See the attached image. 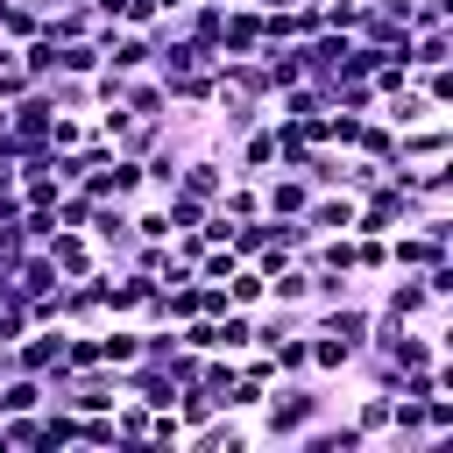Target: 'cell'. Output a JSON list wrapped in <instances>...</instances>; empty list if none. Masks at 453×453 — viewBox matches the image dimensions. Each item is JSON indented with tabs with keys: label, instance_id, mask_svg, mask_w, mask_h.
Here are the masks:
<instances>
[{
	"label": "cell",
	"instance_id": "cell-17",
	"mask_svg": "<svg viewBox=\"0 0 453 453\" xmlns=\"http://www.w3.org/2000/svg\"><path fill=\"white\" fill-rule=\"evenodd\" d=\"M354 432H361L368 446L389 432V389H361V403H354Z\"/></svg>",
	"mask_w": 453,
	"mask_h": 453
},
{
	"label": "cell",
	"instance_id": "cell-29",
	"mask_svg": "<svg viewBox=\"0 0 453 453\" xmlns=\"http://www.w3.org/2000/svg\"><path fill=\"white\" fill-rule=\"evenodd\" d=\"M156 7H163V21H170V14H177V7H184V0H156Z\"/></svg>",
	"mask_w": 453,
	"mask_h": 453
},
{
	"label": "cell",
	"instance_id": "cell-14",
	"mask_svg": "<svg viewBox=\"0 0 453 453\" xmlns=\"http://www.w3.org/2000/svg\"><path fill=\"white\" fill-rule=\"evenodd\" d=\"M226 304H234V311H262V304H269V276H262L255 262H241V269L226 276Z\"/></svg>",
	"mask_w": 453,
	"mask_h": 453
},
{
	"label": "cell",
	"instance_id": "cell-8",
	"mask_svg": "<svg viewBox=\"0 0 453 453\" xmlns=\"http://www.w3.org/2000/svg\"><path fill=\"white\" fill-rule=\"evenodd\" d=\"M163 92H170V113H212V92H219V78H212V64H198V71H177V78H163Z\"/></svg>",
	"mask_w": 453,
	"mask_h": 453
},
{
	"label": "cell",
	"instance_id": "cell-15",
	"mask_svg": "<svg viewBox=\"0 0 453 453\" xmlns=\"http://www.w3.org/2000/svg\"><path fill=\"white\" fill-rule=\"evenodd\" d=\"M269 304H311V269L290 255L283 269H269Z\"/></svg>",
	"mask_w": 453,
	"mask_h": 453
},
{
	"label": "cell",
	"instance_id": "cell-21",
	"mask_svg": "<svg viewBox=\"0 0 453 453\" xmlns=\"http://www.w3.org/2000/svg\"><path fill=\"white\" fill-rule=\"evenodd\" d=\"M120 99H127V71L99 64V71H92V106H120Z\"/></svg>",
	"mask_w": 453,
	"mask_h": 453
},
{
	"label": "cell",
	"instance_id": "cell-28",
	"mask_svg": "<svg viewBox=\"0 0 453 453\" xmlns=\"http://www.w3.org/2000/svg\"><path fill=\"white\" fill-rule=\"evenodd\" d=\"M64 7H85V0H42V14H64Z\"/></svg>",
	"mask_w": 453,
	"mask_h": 453
},
{
	"label": "cell",
	"instance_id": "cell-19",
	"mask_svg": "<svg viewBox=\"0 0 453 453\" xmlns=\"http://www.w3.org/2000/svg\"><path fill=\"white\" fill-rule=\"evenodd\" d=\"M347 361H354V347H347V340H333V333H319V326H311V375H340V368H347Z\"/></svg>",
	"mask_w": 453,
	"mask_h": 453
},
{
	"label": "cell",
	"instance_id": "cell-3",
	"mask_svg": "<svg viewBox=\"0 0 453 453\" xmlns=\"http://www.w3.org/2000/svg\"><path fill=\"white\" fill-rule=\"evenodd\" d=\"M42 255L57 262V276H64V283H78V276H92V269H99V241H92L85 226H57V234L42 241Z\"/></svg>",
	"mask_w": 453,
	"mask_h": 453
},
{
	"label": "cell",
	"instance_id": "cell-4",
	"mask_svg": "<svg viewBox=\"0 0 453 453\" xmlns=\"http://www.w3.org/2000/svg\"><path fill=\"white\" fill-rule=\"evenodd\" d=\"M262 35H269L262 7H248V0H226V14H219V57H255V50H262Z\"/></svg>",
	"mask_w": 453,
	"mask_h": 453
},
{
	"label": "cell",
	"instance_id": "cell-20",
	"mask_svg": "<svg viewBox=\"0 0 453 453\" xmlns=\"http://www.w3.org/2000/svg\"><path fill=\"white\" fill-rule=\"evenodd\" d=\"M134 241H170V219H163V198H134Z\"/></svg>",
	"mask_w": 453,
	"mask_h": 453
},
{
	"label": "cell",
	"instance_id": "cell-26",
	"mask_svg": "<svg viewBox=\"0 0 453 453\" xmlns=\"http://www.w3.org/2000/svg\"><path fill=\"white\" fill-rule=\"evenodd\" d=\"M361 7H368V0H319V21H326V28H354Z\"/></svg>",
	"mask_w": 453,
	"mask_h": 453
},
{
	"label": "cell",
	"instance_id": "cell-7",
	"mask_svg": "<svg viewBox=\"0 0 453 453\" xmlns=\"http://www.w3.org/2000/svg\"><path fill=\"white\" fill-rule=\"evenodd\" d=\"M226 163H234V177H255V184H262L269 170H283V163H276V127H269V120H255V127L234 142V156H226Z\"/></svg>",
	"mask_w": 453,
	"mask_h": 453
},
{
	"label": "cell",
	"instance_id": "cell-30",
	"mask_svg": "<svg viewBox=\"0 0 453 453\" xmlns=\"http://www.w3.org/2000/svg\"><path fill=\"white\" fill-rule=\"evenodd\" d=\"M0 134H7V113H0Z\"/></svg>",
	"mask_w": 453,
	"mask_h": 453
},
{
	"label": "cell",
	"instance_id": "cell-11",
	"mask_svg": "<svg viewBox=\"0 0 453 453\" xmlns=\"http://www.w3.org/2000/svg\"><path fill=\"white\" fill-rule=\"evenodd\" d=\"M99 361H106V368L142 361V319H106V326H99Z\"/></svg>",
	"mask_w": 453,
	"mask_h": 453
},
{
	"label": "cell",
	"instance_id": "cell-27",
	"mask_svg": "<svg viewBox=\"0 0 453 453\" xmlns=\"http://www.w3.org/2000/svg\"><path fill=\"white\" fill-rule=\"evenodd\" d=\"M7 191H14V163L0 156V198H7Z\"/></svg>",
	"mask_w": 453,
	"mask_h": 453
},
{
	"label": "cell",
	"instance_id": "cell-22",
	"mask_svg": "<svg viewBox=\"0 0 453 453\" xmlns=\"http://www.w3.org/2000/svg\"><path fill=\"white\" fill-rule=\"evenodd\" d=\"M453 21V0H403V28H439Z\"/></svg>",
	"mask_w": 453,
	"mask_h": 453
},
{
	"label": "cell",
	"instance_id": "cell-1",
	"mask_svg": "<svg viewBox=\"0 0 453 453\" xmlns=\"http://www.w3.org/2000/svg\"><path fill=\"white\" fill-rule=\"evenodd\" d=\"M311 418H326V396H319V375H276L269 389H262V403H255V425H262V439H297Z\"/></svg>",
	"mask_w": 453,
	"mask_h": 453
},
{
	"label": "cell",
	"instance_id": "cell-23",
	"mask_svg": "<svg viewBox=\"0 0 453 453\" xmlns=\"http://www.w3.org/2000/svg\"><path fill=\"white\" fill-rule=\"evenodd\" d=\"M85 142V113H50V149H78Z\"/></svg>",
	"mask_w": 453,
	"mask_h": 453
},
{
	"label": "cell",
	"instance_id": "cell-18",
	"mask_svg": "<svg viewBox=\"0 0 453 453\" xmlns=\"http://www.w3.org/2000/svg\"><path fill=\"white\" fill-rule=\"evenodd\" d=\"M149 418H156V411H149L142 396H120V403H113V432H120V446H149Z\"/></svg>",
	"mask_w": 453,
	"mask_h": 453
},
{
	"label": "cell",
	"instance_id": "cell-12",
	"mask_svg": "<svg viewBox=\"0 0 453 453\" xmlns=\"http://www.w3.org/2000/svg\"><path fill=\"white\" fill-rule=\"evenodd\" d=\"M375 113H382L389 127H418V120H432L439 106H432L418 85H396V92H382V99H375Z\"/></svg>",
	"mask_w": 453,
	"mask_h": 453
},
{
	"label": "cell",
	"instance_id": "cell-5",
	"mask_svg": "<svg viewBox=\"0 0 453 453\" xmlns=\"http://www.w3.org/2000/svg\"><path fill=\"white\" fill-rule=\"evenodd\" d=\"M85 191H92V198H120V205H134V198H142V156H120V149H113V163L85 170Z\"/></svg>",
	"mask_w": 453,
	"mask_h": 453
},
{
	"label": "cell",
	"instance_id": "cell-16",
	"mask_svg": "<svg viewBox=\"0 0 453 453\" xmlns=\"http://www.w3.org/2000/svg\"><path fill=\"white\" fill-rule=\"evenodd\" d=\"M446 50H453V28H446V21H439V28H411V71L446 64Z\"/></svg>",
	"mask_w": 453,
	"mask_h": 453
},
{
	"label": "cell",
	"instance_id": "cell-13",
	"mask_svg": "<svg viewBox=\"0 0 453 453\" xmlns=\"http://www.w3.org/2000/svg\"><path fill=\"white\" fill-rule=\"evenodd\" d=\"M42 92H50V106H57V113H92V78L50 71V78H42Z\"/></svg>",
	"mask_w": 453,
	"mask_h": 453
},
{
	"label": "cell",
	"instance_id": "cell-10",
	"mask_svg": "<svg viewBox=\"0 0 453 453\" xmlns=\"http://www.w3.org/2000/svg\"><path fill=\"white\" fill-rule=\"evenodd\" d=\"M290 446H304V453H361L368 439L354 432V418H340V425H326V418H311V425H304V432H297Z\"/></svg>",
	"mask_w": 453,
	"mask_h": 453
},
{
	"label": "cell",
	"instance_id": "cell-6",
	"mask_svg": "<svg viewBox=\"0 0 453 453\" xmlns=\"http://www.w3.org/2000/svg\"><path fill=\"white\" fill-rule=\"evenodd\" d=\"M375 311L382 319H396V326H418L425 311H439L432 297H425V283L418 276H403V269H389V283H382V297H375Z\"/></svg>",
	"mask_w": 453,
	"mask_h": 453
},
{
	"label": "cell",
	"instance_id": "cell-9",
	"mask_svg": "<svg viewBox=\"0 0 453 453\" xmlns=\"http://www.w3.org/2000/svg\"><path fill=\"white\" fill-rule=\"evenodd\" d=\"M304 198H311V184H304L297 170H269V177H262V212L297 219V212H304Z\"/></svg>",
	"mask_w": 453,
	"mask_h": 453
},
{
	"label": "cell",
	"instance_id": "cell-25",
	"mask_svg": "<svg viewBox=\"0 0 453 453\" xmlns=\"http://www.w3.org/2000/svg\"><path fill=\"white\" fill-rule=\"evenodd\" d=\"M120 28H163V7L156 0H127L120 7Z\"/></svg>",
	"mask_w": 453,
	"mask_h": 453
},
{
	"label": "cell",
	"instance_id": "cell-24",
	"mask_svg": "<svg viewBox=\"0 0 453 453\" xmlns=\"http://www.w3.org/2000/svg\"><path fill=\"white\" fill-rule=\"evenodd\" d=\"M28 85H35V78L21 71V57H7V64H0V106H14V99H21Z\"/></svg>",
	"mask_w": 453,
	"mask_h": 453
},
{
	"label": "cell",
	"instance_id": "cell-2",
	"mask_svg": "<svg viewBox=\"0 0 453 453\" xmlns=\"http://www.w3.org/2000/svg\"><path fill=\"white\" fill-rule=\"evenodd\" d=\"M439 156H453V127H446V113H432V120H418V127H396L389 163L418 170V163H439Z\"/></svg>",
	"mask_w": 453,
	"mask_h": 453
}]
</instances>
